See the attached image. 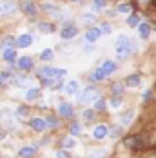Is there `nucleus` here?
<instances>
[{
  "instance_id": "f257e3e1",
  "label": "nucleus",
  "mask_w": 156,
  "mask_h": 158,
  "mask_svg": "<svg viewBox=\"0 0 156 158\" xmlns=\"http://www.w3.org/2000/svg\"><path fill=\"white\" fill-rule=\"evenodd\" d=\"M114 49H116V56L120 58V60H125L127 56H131L133 53H134V44H133V40L127 36V35H118V38H116V44H114Z\"/></svg>"
},
{
  "instance_id": "f03ea898",
  "label": "nucleus",
  "mask_w": 156,
  "mask_h": 158,
  "mask_svg": "<svg viewBox=\"0 0 156 158\" xmlns=\"http://www.w3.org/2000/svg\"><path fill=\"white\" fill-rule=\"evenodd\" d=\"M98 98H100L98 89L93 87V85H85V89L78 93L76 102H78V104H82V106H87V104H91V102H96Z\"/></svg>"
},
{
  "instance_id": "7ed1b4c3",
  "label": "nucleus",
  "mask_w": 156,
  "mask_h": 158,
  "mask_svg": "<svg viewBox=\"0 0 156 158\" xmlns=\"http://www.w3.org/2000/svg\"><path fill=\"white\" fill-rule=\"evenodd\" d=\"M42 11H44L46 15L56 18V20H65V22H67V13L64 11L60 6H56V4H53V2H44V4H42Z\"/></svg>"
},
{
  "instance_id": "20e7f679",
  "label": "nucleus",
  "mask_w": 156,
  "mask_h": 158,
  "mask_svg": "<svg viewBox=\"0 0 156 158\" xmlns=\"http://www.w3.org/2000/svg\"><path fill=\"white\" fill-rule=\"evenodd\" d=\"M20 9H22L24 15L29 16V18H36V15H38V7H36V4L33 0H22L20 2Z\"/></svg>"
},
{
  "instance_id": "39448f33",
  "label": "nucleus",
  "mask_w": 156,
  "mask_h": 158,
  "mask_svg": "<svg viewBox=\"0 0 156 158\" xmlns=\"http://www.w3.org/2000/svg\"><path fill=\"white\" fill-rule=\"evenodd\" d=\"M78 33H80V29H78L75 24L65 22V26H64L62 31H60V38L62 40H73L75 36H78Z\"/></svg>"
},
{
  "instance_id": "423d86ee",
  "label": "nucleus",
  "mask_w": 156,
  "mask_h": 158,
  "mask_svg": "<svg viewBox=\"0 0 156 158\" xmlns=\"http://www.w3.org/2000/svg\"><path fill=\"white\" fill-rule=\"evenodd\" d=\"M15 9H16L15 0H4V2H0V16L11 15V13H15Z\"/></svg>"
},
{
  "instance_id": "0eeeda50",
  "label": "nucleus",
  "mask_w": 156,
  "mask_h": 158,
  "mask_svg": "<svg viewBox=\"0 0 156 158\" xmlns=\"http://www.w3.org/2000/svg\"><path fill=\"white\" fill-rule=\"evenodd\" d=\"M16 64H18V69L20 71H24V73H27V71H31L33 67H35V62H33L31 56H20L18 60H16Z\"/></svg>"
},
{
  "instance_id": "6e6552de",
  "label": "nucleus",
  "mask_w": 156,
  "mask_h": 158,
  "mask_svg": "<svg viewBox=\"0 0 156 158\" xmlns=\"http://www.w3.org/2000/svg\"><path fill=\"white\" fill-rule=\"evenodd\" d=\"M58 114H62L64 118H73L75 107H73L69 102H60V104H58Z\"/></svg>"
},
{
  "instance_id": "1a4fd4ad",
  "label": "nucleus",
  "mask_w": 156,
  "mask_h": 158,
  "mask_svg": "<svg viewBox=\"0 0 156 158\" xmlns=\"http://www.w3.org/2000/svg\"><path fill=\"white\" fill-rule=\"evenodd\" d=\"M58 67H51V65H44L38 69V77L40 78H56Z\"/></svg>"
},
{
  "instance_id": "9d476101",
  "label": "nucleus",
  "mask_w": 156,
  "mask_h": 158,
  "mask_svg": "<svg viewBox=\"0 0 156 158\" xmlns=\"http://www.w3.org/2000/svg\"><path fill=\"white\" fill-rule=\"evenodd\" d=\"M100 36H102V33H100L98 27H89V29L85 31V35H84V40H85L87 44H94Z\"/></svg>"
},
{
  "instance_id": "9b49d317",
  "label": "nucleus",
  "mask_w": 156,
  "mask_h": 158,
  "mask_svg": "<svg viewBox=\"0 0 156 158\" xmlns=\"http://www.w3.org/2000/svg\"><path fill=\"white\" fill-rule=\"evenodd\" d=\"M29 126H31V129H35L36 133H44L46 129H49V127H47V120H44V118H33L31 122H29Z\"/></svg>"
},
{
  "instance_id": "f8f14e48",
  "label": "nucleus",
  "mask_w": 156,
  "mask_h": 158,
  "mask_svg": "<svg viewBox=\"0 0 156 158\" xmlns=\"http://www.w3.org/2000/svg\"><path fill=\"white\" fill-rule=\"evenodd\" d=\"M16 56H18V55H16L15 48H13V49H6V51L2 53V60H4L6 64H9V65H13V64H15L16 60H18Z\"/></svg>"
},
{
  "instance_id": "ddd939ff",
  "label": "nucleus",
  "mask_w": 156,
  "mask_h": 158,
  "mask_svg": "<svg viewBox=\"0 0 156 158\" xmlns=\"http://www.w3.org/2000/svg\"><path fill=\"white\" fill-rule=\"evenodd\" d=\"M107 135H109V127L104 126V124L96 126V127H94V131H93V136L96 138V140H104Z\"/></svg>"
},
{
  "instance_id": "4468645a",
  "label": "nucleus",
  "mask_w": 156,
  "mask_h": 158,
  "mask_svg": "<svg viewBox=\"0 0 156 158\" xmlns=\"http://www.w3.org/2000/svg\"><path fill=\"white\" fill-rule=\"evenodd\" d=\"M100 67H102V71L105 73V77H109V75H113L114 71H116V62L114 60H104V62L100 64Z\"/></svg>"
},
{
  "instance_id": "2eb2a0df",
  "label": "nucleus",
  "mask_w": 156,
  "mask_h": 158,
  "mask_svg": "<svg viewBox=\"0 0 156 158\" xmlns=\"http://www.w3.org/2000/svg\"><path fill=\"white\" fill-rule=\"evenodd\" d=\"M31 44H33V35H29V33H24V35H20L16 38V46L18 48H29Z\"/></svg>"
},
{
  "instance_id": "dca6fc26",
  "label": "nucleus",
  "mask_w": 156,
  "mask_h": 158,
  "mask_svg": "<svg viewBox=\"0 0 156 158\" xmlns=\"http://www.w3.org/2000/svg\"><path fill=\"white\" fill-rule=\"evenodd\" d=\"M78 89H80L78 80H69L67 84H64V91H65V95H76Z\"/></svg>"
},
{
  "instance_id": "f3484780",
  "label": "nucleus",
  "mask_w": 156,
  "mask_h": 158,
  "mask_svg": "<svg viewBox=\"0 0 156 158\" xmlns=\"http://www.w3.org/2000/svg\"><path fill=\"white\" fill-rule=\"evenodd\" d=\"M38 31L42 35H51V33H56V26L51 24V22H40L38 24Z\"/></svg>"
},
{
  "instance_id": "a211bd4d",
  "label": "nucleus",
  "mask_w": 156,
  "mask_h": 158,
  "mask_svg": "<svg viewBox=\"0 0 156 158\" xmlns=\"http://www.w3.org/2000/svg\"><path fill=\"white\" fill-rule=\"evenodd\" d=\"M11 85H15V87H27V85H29V78L24 77V75H15Z\"/></svg>"
},
{
  "instance_id": "6ab92c4d",
  "label": "nucleus",
  "mask_w": 156,
  "mask_h": 158,
  "mask_svg": "<svg viewBox=\"0 0 156 158\" xmlns=\"http://www.w3.org/2000/svg\"><path fill=\"white\" fill-rule=\"evenodd\" d=\"M15 46H16V38L15 36H11V35L6 36V38L0 42V49H2V51H6V49H13Z\"/></svg>"
},
{
  "instance_id": "aec40b11",
  "label": "nucleus",
  "mask_w": 156,
  "mask_h": 158,
  "mask_svg": "<svg viewBox=\"0 0 156 158\" xmlns=\"http://www.w3.org/2000/svg\"><path fill=\"white\" fill-rule=\"evenodd\" d=\"M18 155H20V158H33L35 155H36V147L26 145V147H22V149L18 151Z\"/></svg>"
},
{
  "instance_id": "412c9836",
  "label": "nucleus",
  "mask_w": 156,
  "mask_h": 158,
  "mask_svg": "<svg viewBox=\"0 0 156 158\" xmlns=\"http://www.w3.org/2000/svg\"><path fill=\"white\" fill-rule=\"evenodd\" d=\"M136 29H138V33H140V38H143V40L149 38V35H151V26H149L147 22H142Z\"/></svg>"
},
{
  "instance_id": "4be33fe9",
  "label": "nucleus",
  "mask_w": 156,
  "mask_h": 158,
  "mask_svg": "<svg viewBox=\"0 0 156 158\" xmlns=\"http://www.w3.org/2000/svg\"><path fill=\"white\" fill-rule=\"evenodd\" d=\"M80 22L85 24V26H93L96 22V13H84V15H80Z\"/></svg>"
},
{
  "instance_id": "5701e85b",
  "label": "nucleus",
  "mask_w": 156,
  "mask_h": 158,
  "mask_svg": "<svg viewBox=\"0 0 156 158\" xmlns=\"http://www.w3.org/2000/svg\"><path fill=\"white\" fill-rule=\"evenodd\" d=\"M40 95H42L40 87H29L26 91V100H36V98H40Z\"/></svg>"
},
{
  "instance_id": "b1692460",
  "label": "nucleus",
  "mask_w": 156,
  "mask_h": 158,
  "mask_svg": "<svg viewBox=\"0 0 156 158\" xmlns=\"http://www.w3.org/2000/svg\"><path fill=\"white\" fill-rule=\"evenodd\" d=\"M133 118H134V111H125L124 114H120V124H122V127L124 126H129L131 122H133Z\"/></svg>"
},
{
  "instance_id": "393cba45",
  "label": "nucleus",
  "mask_w": 156,
  "mask_h": 158,
  "mask_svg": "<svg viewBox=\"0 0 156 158\" xmlns=\"http://www.w3.org/2000/svg\"><path fill=\"white\" fill-rule=\"evenodd\" d=\"M140 82H142V78H140V75H129L127 78H125V85H129V87H138L140 85Z\"/></svg>"
},
{
  "instance_id": "a878e982",
  "label": "nucleus",
  "mask_w": 156,
  "mask_h": 158,
  "mask_svg": "<svg viewBox=\"0 0 156 158\" xmlns=\"http://www.w3.org/2000/svg\"><path fill=\"white\" fill-rule=\"evenodd\" d=\"M116 13H124V15H131L133 13V4L129 2H122L116 6Z\"/></svg>"
},
{
  "instance_id": "bb28decb",
  "label": "nucleus",
  "mask_w": 156,
  "mask_h": 158,
  "mask_svg": "<svg viewBox=\"0 0 156 158\" xmlns=\"http://www.w3.org/2000/svg\"><path fill=\"white\" fill-rule=\"evenodd\" d=\"M53 58H55V51H53L51 48L40 51V60H42V62H51Z\"/></svg>"
},
{
  "instance_id": "cd10ccee",
  "label": "nucleus",
  "mask_w": 156,
  "mask_h": 158,
  "mask_svg": "<svg viewBox=\"0 0 156 158\" xmlns=\"http://www.w3.org/2000/svg\"><path fill=\"white\" fill-rule=\"evenodd\" d=\"M105 78H107V77H105V73L102 71V67H100V65H98L93 73H91V80H93V82H102V80H105Z\"/></svg>"
},
{
  "instance_id": "c85d7f7f",
  "label": "nucleus",
  "mask_w": 156,
  "mask_h": 158,
  "mask_svg": "<svg viewBox=\"0 0 156 158\" xmlns=\"http://www.w3.org/2000/svg\"><path fill=\"white\" fill-rule=\"evenodd\" d=\"M142 22H140V16L136 15V13H131V15L127 16V26L129 27H138Z\"/></svg>"
},
{
  "instance_id": "c756f323",
  "label": "nucleus",
  "mask_w": 156,
  "mask_h": 158,
  "mask_svg": "<svg viewBox=\"0 0 156 158\" xmlns=\"http://www.w3.org/2000/svg\"><path fill=\"white\" fill-rule=\"evenodd\" d=\"M105 4H107V0H91L93 11H102V9L105 7Z\"/></svg>"
},
{
  "instance_id": "7c9ffc66",
  "label": "nucleus",
  "mask_w": 156,
  "mask_h": 158,
  "mask_svg": "<svg viewBox=\"0 0 156 158\" xmlns=\"http://www.w3.org/2000/svg\"><path fill=\"white\" fill-rule=\"evenodd\" d=\"M75 145H76V142H75L71 136H65V138L62 140V147H65V149H73Z\"/></svg>"
},
{
  "instance_id": "2f4dec72",
  "label": "nucleus",
  "mask_w": 156,
  "mask_h": 158,
  "mask_svg": "<svg viewBox=\"0 0 156 158\" xmlns=\"http://www.w3.org/2000/svg\"><path fill=\"white\" fill-rule=\"evenodd\" d=\"M69 133H71V135H82V126H80L78 122H73V124L69 126Z\"/></svg>"
},
{
  "instance_id": "473e14b6",
  "label": "nucleus",
  "mask_w": 156,
  "mask_h": 158,
  "mask_svg": "<svg viewBox=\"0 0 156 158\" xmlns=\"http://www.w3.org/2000/svg\"><path fill=\"white\" fill-rule=\"evenodd\" d=\"M109 106L113 107V109H118V107L122 106V98H120V96H113V98L109 100Z\"/></svg>"
},
{
  "instance_id": "72a5a7b5",
  "label": "nucleus",
  "mask_w": 156,
  "mask_h": 158,
  "mask_svg": "<svg viewBox=\"0 0 156 158\" xmlns=\"http://www.w3.org/2000/svg\"><path fill=\"white\" fill-rule=\"evenodd\" d=\"M58 126H60L58 118H55V116H49V118H47V127H49V129H56Z\"/></svg>"
},
{
  "instance_id": "f704fd0d",
  "label": "nucleus",
  "mask_w": 156,
  "mask_h": 158,
  "mask_svg": "<svg viewBox=\"0 0 156 158\" xmlns=\"http://www.w3.org/2000/svg\"><path fill=\"white\" fill-rule=\"evenodd\" d=\"M105 155H107L105 149H96V151H93V153L89 155V158H105Z\"/></svg>"
},
{
  "instance_id": "c9c22d12",
  "label": "nucleus",
  "mask_w": 156,
  "mask_h": 158,
  "mask_svg": "<svg viewBox=\"0 0 156 158\" xmlns=\"http://www.w3.org/2000/svg\"><path fill=\"white\" fill-rule=\"evenodd\" d=\"M111 91H113V95L120 96L122 93H124V85H122V84H113V87H111Z\"/></svg>"
},
{
  "instance_id": "e433bc0d",
  "label": "nucleus",
  "mask_w": 156,
  "mask_h": 158,
  "mask_svg": "<svg viewBox=\"0 0 156 158\" xmlns=\"http://www.w3.org/2000/svg\"><path fill=\"white\" fill-rule=\"evenodd\" d=\"M98 29H100V33H102V35H109V33L113 31V29H111V24H107V22L100 24V26H98Z\"/></svg>"
},
{
  "instance_id": "4c0bfd02",
  "label": "nucleus",
  "mask_w": 156,
  "mask_h": 158,
  "mask_svg": "<svg viewBox=\"0 0 156 158\" xmlns=\"http://www.w3.org/2000/svg\"><path fill=\"white\" fill-rule=\"evenodd\" d=\"M104 109H105V100L104 98H98L94 102V111H104Z\"/></svg>"
},
{
  "instance_id": "58836bf2",
  "label": "nucleus",
  "mask_w": 156,
  "mask_h": 158,
  "mask_svg": "<svg viewBox=\"0 0 156 158\" xmlns=\"http://www.w3.org/2000/svg\"><path fill=\"white\" fill-rule=\"evenodd\" d=\"M84 120H85V122H93L94 120V111L93 109L84 111Z\"/></svg>"
},
{
  "instance_id": "ea45409f",
  "label": "nucleus",
  "mask_w": 156,
  "mask_h": 158,
  "mask_svg": "<svg viewBox=\"0 0 156 158\" xmlns=\"http://www.w3.org/2000/svg\"><path fill=\"white\" fill-rule=\"evenodd\" d=\"M120 133H122V127H120V126L111 127V129H109V136H113V138H116V136H118Z\"/></svg>"
},
{
  "instance_id": "a19ab883",
  "label": "nucleus",
  "mask_w": 156,
  "mask_h": 158,
  "mask_svg": "<svg viewBox=\"0 0 156 158\" xmlns=\"http://www.w3.org/2000/svg\"><path fill=\"white\" fill-rule=\"evenodd\" d=\"M16 113H18V116H27V114H29V109H27L26 106H22V107L16 109Z\"/></svg>"
},
{
  "instance_id": "79ce46f5",
  "label": "nucleus",
  "mask_w": 156,
  "mask_h": 158,
  "mask_svg": "<svg viewBox=\"0 0 156 158\" xmlns=\"http://www.w3.org/2000/svg\"><path fill=\"white\" fill-rule=\"evenodd\" d=\"M56 158H69V155L65 151H56Z\"/></svg>"
},
{
  "instance_id": "37998d69",
  "label": "nucleus",
  "mask_w": 156,
  "mask_h": 158,
  "mask_svg": "<svg viewBox=\"0 0 156 158\" xmlns=\"http://www.w3.org/2000/svg\"><path fill=\"white\" fill-rule=\"evenodd\" d=\"M84 51H87V53H89V51H93V44H87V42H85V44H84Z\"/></svg>"
},
{
  "instance_id": "c03bdc74",
  "label": "nucleus",
  "mask_w": 156,
  "mask_h": 158,
  "mask_svg": "<svg viewBox=\"0 0 156 158\" xmlns=\"http://www.w3.org/2000/svg\"><path fill=\"white\" fill-rule=\"evenodd\" d=\"M149 98H151V91H145L143 93V100H149Z\"/></svg>"
},
{
  "instance_id": "a18cd8bd",
  "label": "nucleus",
  "mask_w": 156,
  "mask_h": 158,
  "mask_svg": "<svg viewBox=\"0 0 156 158\" xmlns=\"http://www.w3.org/2000/svg\"><path fill=\"white\" fill-rule=\"evenodd\" d=\"M69 2H71V4H80L82 0H69Z\"/></svg>"
},
{
  "instance_id": "49530a36",
  "label": "nucleus",
  "mask_w": 156,
  "mask_h": 158,
  "mask_svg": "<svg viewBox=\"0 0 156 158\" xmlns=\"http://www.w3.org/2000/svg\"><path fill=\"white\" fill-rule=\"evenodd\" d=\"M138 2H140V4H149L151 0H138Z\"/></svg>"
}]
</instances>
